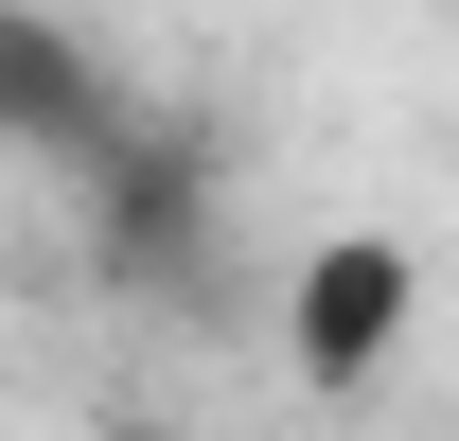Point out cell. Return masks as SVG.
Here are the masks:
<instances>
[{
  "instance_id": "cell-2",
  "label": "cell",
  "mask_w": 459,
  "mask_h": 441,
  "mask_svg": "<svg viewBox=\"0 0 459 441\" xmlns=\"http://www.w3.org/2000/svg\"><path fill=\"white\" fill-rule=\"evenodd\" d=\"M0 107H18V142H36V160H71V177L124 142V107L89 89V54H71L54 18H18V36H0Z\"/></svg>"
},
{
  "instance_id": "cell-1",
  "label": "cell",
  "mask_w": 459,
  "mask_h": 441,
  "mask_svg": "<svg viewBox=\"0 0 459 441\" xmlns=\"http://www.w3.org/2000/svg\"><path fill=\"white\" fill-rule=\"evenodd\" d=\"M406 247L389 229H318L300 247V282H283V353H300V388H371L389 371V335H406Z\"/></svg>"
},
{
  "instance_id": "cell-3",
  "label": "cell",
  "mask_w": 459,
  "mask_h": 441,
  "mask_svg": "<svg viewBox=\"0 0 459 441\" xmlns=\"http://www.w3.org/2000/svg\"><path fill=\"white\" fill-rule=\"evenodd\" d=\"M124 441H177V424H124Z\"/></svg>"
}]
</instances>
